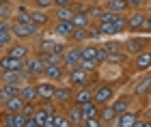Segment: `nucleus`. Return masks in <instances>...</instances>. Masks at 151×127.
<instances>
[{
    "mask_svg": "<svg viewBox=\"0 0 151 127\" xmlns=\"http://www.w3.org/2000/svg\"><path fill=\"white\" fill-rule=\"evenodd\" d=\"M82 61V52H80V43H69L63 54V65L67 69H71V67H78Z\"/></svg>",
    "mask_w": 151,
    "mask_h": 127,
    "instance_id": "9d476101",
    "label": "nucleus"
},
{
    "mask_svg": "<svg viewBox=\"0 0 151 127\" xmlns=\"http://www.w3.org/2000/svg\"><path fill=\"white\" fill-rule=\"evenodd\" d=\"M91 39V28H73L71 32V37L67 39V41H71V43H84Z\"/></svg>",
    "mask_w": 151,
    "mask_h": 127,
    "instance_id": "bb28decb",
    "label": "nucleus"
},
{
    "mask_svg": "<svg viewBox=\"0 0 151 127\" xmlns=\"http://www.w3.org/2000/svg\"><path fill=\"white\" fill-rule=\"evenodd\" d=\"M0 69L2 71H22L24 69V61L13 58V56L6 54V52H2V54H0Z\"/></svg>",
    "mask_w": 151,
    "mask_h": 127,
    "instance_id": "aec40b11",
    "label": "nucleus"
},
{
    "mask_svg": "<svg viewBox=\"0 0 151 127\" xmlns=\"http://www.w3.org/2000/svg\"><path fill=\"white\" fill-rule=\"evenodd\" d=\"M82 125H84V127H101V123H99V118H97V116H93V118H84V121H82Z\"/></svg>",
    "mask_w": 151,
    "mask_h": 127,
    "instance_id": "a19ab883",
    "label": "nucleus"
},
{
    "mask_svg": "<svg viewBox=\"0 0 151 127\" xmlns=\"http://www.w3.org/2000/svg\"><path fill=\"white\" fill-rule=\"evenodd\" d=\"M101 6L108 9V11H112V13H127V11H129L127 0H104Z\"/></svg>",
    "mask_w": 151,
    "mask_h": 127,
    "instance_id": "393cba45",
    "label": "nucleus"
},
{
    "mask_svg": "<svg viewBox=\"0 0 151 127\" xmlns=\"http://www.w3.org/2000/svg\"><path fill=\"white\" fill-rule=\"evenodd\" d=\"M54 43H56V39H41L39 45H37V52H39V54H47V52H54Z\"/></svg>",
    "mask_w": 151,
    "mask_h": 127,
    "instance_id": "72a5a7b5",
    "label": "nucleus"
},
{
    "mask_svg": "<svg viewBox=\"0 0 151 127\" xmlns=\"http://www.w3.org/2000/svg\"><path fill=\"white\" fill-rule=\"evenodd\" d=\"M73 6L71 4H67V6H54L52 9V17L54 19H71L73 17Z\"/></svg>",
    "mask_w": 151,
    "mask_h": 127,
    "instance_id": "cd10ccee",
    "label": "nucleus"
},
{
    "mask_svg": "<svg viewBox=\"0 0 151 127\" xmlns=\"http://www.w3.org/2000/svg\"><path fill=\"white\" fill-rule=\"evenodd\" d=\"M65 73H67V67L63 63H58V65H45L43 76H41V78H45V80H50V82L58 84V82H63V80H65Z\"/></svg>",
    "mask_w": 151,
    "mask_h": 127,
    "instance_id": "ddd939ff",
    "label": "nucleus"
},
{
    "mask_svg": "<svg viewBox=\"0 0 151 127\" xmlns=\"http://www.w3.org/2000/svg\"><path fill=\"white\" fill-rule=\"evenodd\" d=\"M134 73H142L151 69V50H142L140 54L132 56V67H129Z\"/></svg>",
    "mask_w": 151,
    "mask_h": 127,
    "instance_id": "9b49d317",
    "label": "nucleus"
},
{
    "mask_svg": "<svg viewBox=\"0 0 151 127\" xmlns=\"http://www.w3.org/2000/svg\"><path fill=\"white\" fill-rule=\"evenodd\" d=\"M54 88H56V84L50 82V80H45V78H41L39 82H37V93H39V101H47V99H52L54 95ZM37 101V103H39Z\"/></svg>",
    "mask_w": 151,
    "mask_h": 127,
    "instance_id": "412c9836",
    "label": "nucleus"
},
{
    "mask_svg": "<svg viewBox=\"0 0 151 127\" xmlns=\"http://www.w3.org/2000/svg\"><path fill=\"white\" fill-rule=\"evenodd\" d=\"M95 30H97L99 35H104V37H116L119 35L112 22H95Z\"/></svg>",
    "mask_w": 151,
    "mask_h": 127,
    "instance_id": "c85d7f7f",
    "label": "nucleus"
},
{
    "mask_svg": "<svg viewBox=\"0 0 151 127\" xmlns=\"http://www.w3.org/2000/svg\"><path fill=\"white\" fill-rule=\"evenodd\" d=\"M41 58H43L45 65H58L63 63V54H56V52H47V54H39Z\"/></svg>",
    "mask_w": 151,
    "mask_h": 127,
    "instance_id": "c9c22d12",
    "label": "nucleus"
},
{
    "mask_svg": "<svg viewBox=\"0 0 151 127\" xmlns=\"http://www.w3.org/2000/svg\"><path fill=\"white\" fill-rule=\"evenodd\" d=\"M19 97H22L26 103H37V101H39L37 82H32V80H28L26 84H22V86H19Z\"/></svg>",
    "mask_w": 151,
    "mask_h": 127,
    "instance_id": "dca6fc26",
    "label": "nucleus"
},
{
    "mask_svg": "<svg viewBox=\"0 0 151 127\" xmlns=\"http://www.w3.org/2000/svg\"><path fill=\"white\" fill-rule=\"evenodd\" d=\"M78 67H82V69H84V71H88V73H93V71H97L99 63H97V61H93V58H82Z\"/></svg>",
    "mask_w": 151,
    "mask_h": 127,
    "instance_id": "e433bc0d",
    "label": "nucleus"
},
{
    "mask_svg": "<svg viewBox=\"0 0 151 127\" xmlns=\"http://www.w3.org/2000/svg\"><path fill=\"white\" fill-rule=\"evenodd\" d=\"M71 2H73V0H54V6H67Z\"/></svg>",
    "mask_w": 151,
    "mask_h": 127,
    "instance_id": "79ce46f5",
    "label": "nucleus"
},
{
    "mask_svg": "<svg viewBox=\"0 0 151 127\" xmlns=\"http://www.w3.org/2000/svg\"><path fill=\"white\" fill-rule=\"evenodd\" d=\"M0 54H2V52H0Z\"/></svg>",
    "mask_w": 151,
    "mask_h": 127,
    "instance_id": "a18cd8bd",
    "label": "nucleus"
},
{
    "mask_svg": "<svg viewBox=\"0 0 151 127\" xmlns=\"http://www.w3.org/2000/svg\"><path fill=\"white\" fill-rule=\"evenodd\" d=\"M73 28H76V26L71 24V19H52V24H50L52 35L54 37H60V39H69Z\"/></svg>",
    "mask_w": 151,
    "mask_h": 127,
    "instance_id": "1a4fd4ad",
    "label": "nucleus"
},
{
    "mask_svg": "<svg viewBox=\"0 0 151 127\" xmlns=\"http://www.w3.org/2000/svg\"><path fill=\"white\" fill-rule=\"evenodd\" d=\"M15 9H17V6L13 4L11 0L0 2V19H13V15H15Z\"/></svg>",
    "mask_w": 151,
    "mask_h": 127,
    "instance_id": "c756f323",
    "label": "nucleus"
},
{
    "mask_svg": "<svg viewBox=\"0 0 151 127\" xmlns=\"http://www.w3.org/2000/svg\"><path fill=\"white\" fill-rule=\"evenodd\" d=\"M140 121V112L136 110H125L121 114H116L114 118V125L116 127H136V123Z\"/></svg>",
    "mask_w": 151,
    "mask_h": 127,
    "instance_id": "2eb2a0df",
    "label": "nucleus"
},
{
    "mask_svg": "<svg viewBox=\"0 0 151 127\" xmlns=\"http://www.w3.org/2000/svg\"><path fill=\"white\" fill-rule=\"evenodd\" d=\"M24 99L19 97V93L17 95H13V97H9L6 101H2V110H6V112H22V108H24Z\"/></svg>",
    "mask_w": 151,
    "mask_h": 127,
    "instance_id": "a878e982",
    "label": "nucleus"
},
{
    "mask_svg": "<svg viewBox=\"0 0 151 127\" xmlns=\"http://www.w3.org/2000/svg\"><path fill=\"white\" fill-rule=\"evenodd\" d=\"M24 123H26V116L22 112H6V110L0 112V125L4 127H24Z\"/></svg>",
    "mask_w": 151,
    "mask_h": 127,
    "instance_id": "4468645a",
    "label": "nucleus"
},
{
    "mask_svg": "<svg viewBox=\"0 0 151 127\" xmlns=\"http://www.w3.org/2000/svg\"><path fill=\"white\" fill-rule=\"evenodd\" d=\"M54 127H71L69 125V118L65 116L63 110H58L56 114H54Z\"/></svg>",
    "mask_w": 151,
    "mask_h": 127,
    "instance_id": "4c0bfd02",
    "label": "nucleus"
},
{
    "mask_svg": "<svg viewBox=\"0 0 151 127\" xmlns=\"http://www.w3.org/2000/svg\"><path fill=\"white\" fill-rule=\"evenodd\" d=\"M0 112H2V103H0Z\"/></svg>",
    "mask_w": 151,
    "mask_h": 127,
    "instance_id": "c03bdc74",
    "label": "nucleus"
},
{
    "mask_svg": "<svg viewBox=\"0 0 151 127\" xmlns=\"http://www.w3.org/2000/svg\"><path fill=\"white\" fill-rule=\"evenodd\" d=\"M73 103H86V101H93V88H91V84H86V86H78V88H73V99H71Z\"/></svg>",
    "mask_w": 151,
    "mask_h": 127,
    "instance_id": "4be33fe9",
    "label": "nucleus"
},
{
    "mask_svg": "<svg viewBox=\"0 0 151 127\" xmlns=\"http://www.w3.org/2000/svg\"><path fill=\"white\" fill-rule=\"evenodd\" d=\"M80 52H82V58H93V61H95V54H97V43H93V41L80 43Z\"/></svg>",
    "mask_w": 151,
    "mask_h": 127,
    "instance_id": "2f4dec72",
    "label": "nucleus"
},
{
    "mask_svg": "<svg viewBox=\"0 0 151 127\" xmlns=\"http://www.w3.org/2000/svg\"><path fill=\"white\" fill-rule=\"evenodd\" d=\"M30 19H32V24H37L39 28H45V26H50L52 24V11H45V9H30Z\"/></svg>",
    "mask_w": 151,
    "mask_h": 127,
    "instance_id": "a211bd4d",
    "label": "nucleus"
},
{
    "mask_svg": "<svg viewBox=\"0 0 151 127\" xmlns=\"http://www.w3.org/2000/svg\"><path fill=\"white\" fill-rule=\"evenodd\" d=\"M30 9H45V11H52L54 9V0H28Z\"/></svg>",
    "mask_w": 151,
    "mask_h": 127,
    "instance_id": "f704fd0d",
    "label": "nucleus"
},
{
    "mask_svg": "<svg viewBox=\"0 0 151 127\" xmlns=\"http://www.w3.org/2000/svg\"><path fill=\"white\" fill-rule=\"evenodd\" d=\"M80 110H82V121H84V118H93V116H97L99 106L95 103V101H86V103H82V106H80Z\"/></svg>",
    "mask_w": 151,
    "mask_h": 127,
    "instance_id": "7c9ffc66",
    "label": "nucleus"
},
{
    "mask_svg": "<svg viewBox=\"0 0 151 127\" xmlns=\"http://www.w3.org/2000/svg\"><path fill=\"white\" fill-rule=\"evenodd\" d=\"M123 43V52H125L127 56H136V54H140L142 50H149L151 48V39L149 35H140V37H127L125 41H121Z\"/></svg>",
    "mask_w": 151,
    "mask_h": 127,
    "instance_id": "f257e3e1",
    "label": "nucleus"
},
{
    "mask_svg": "<svg viewBox=\"0 0 151 127\" xmlns=\"http://www.w3.org/2000/svg\"><path fill=\"white\" fill-rule=\"evenodd\" d=\"M125 17H127V32H138L140 26L147 19V11L145 9H129L125 13Z\"/></svg>",
    "mask_w": 151,
    "mask_h": 127,
    "instance_id": "6e6552de",
    "label": "nucleus"
},
{
    "mask_svg": "<svg viewBox=\"0 0 151 127\" xmlns=\"http://www.w3.org/2000/svg\"><path fill=\"white\" fill-rule=\"evenodd\" d=\"M112 110L116 114H121V112H125L132 108V93H121V95H114V99L110 101Z\"/></svg>",
    "mask_w": 151,
    "mask_h": 127,
    "instance_id": "6ab92c4d",
    "label": "nucleus"
},
{
    "mask_svg": "<svg viewBox=\"0 0 151 127\" xmlns=\"http://www.w3.org/2000/svg\"><path fill=\"white\" fill-rule=\"evenodd\" d=\"M6 54L13 56V58H19V61H24L26 56L30 54V52H35V48L28 43V41H22V39H13V41L6 45Z\"/></svg>",
    "mask_w": 151,
    "mask_h": 127,
    "instance_id": "423d86ee",
    "label": "nucleus"
},
{
    "mask_svg": "<svg viewBox=\"0 0 151 127\" xmlns=\"http://www.w3.org/2000/svg\"><path fill=\"white\" fill-rule=\"evenodd\" d=\"M112 24H114V28H116V32H119V35L127 32V17H125V13H114Z\"/></svg>",
    "mask_w": 151,
    "mask_h": 127,
    "instance_id": "473e14b6",
    "label": "nucleus"
},
{
    "mask_svg": "<svg viewBox=\"0 0 151 127\" xmlns=\"http://www.w3.org/2000/svg\"><path fill=\"white\" fill-rule=\"evenodd\" d=\"M43 69H45V63H43V58L39 56V52H30V54L24 58V71L28 73L32 80L43 76Z\"/></svg>",
    "mask_w": 151,
    "mask_h": 127,
    "instance_id": "20e7f679",
    "label": "nucleus"
},
{
    "mask_svg": "<svg viewBox=\"0 0 151 127\" xmlns=\"http://www.w3.org/2000/svg\"><path fill=\"white\" fill-rule=\"evenodd\" d=\"M52 99L60 106V108L67 106V103H71V99H73V86H69V84H56Z\"/></svg>",
    "mask_w": 151,
    "mask_h": 127,
    "instance_id": "f8f14e48",
    "label": "nucleus"
},
{
    "mask_svg": "<svg viewBox=\"0 0 151 127\" xmlns=\"http://www.w3.org/2000/svg\"><path fill=\"white\" fill-rule=\"evenodd\" d=\"M95 61H97L99 65H106L108 63V52L104 48V43H97V54H95Z\"/></svg>",
    "mask_w": 151,
    "mask_h": 127,
    "instance_id": "58836bf2",
    "label": "nucleus"
},
{
    "mask_svg": "<svg viewBox=\"0 0 151 127\" xmlns=\"http://www.w3.org/2000/svg\"><path fill=\"white\" fill-rule=\"evenodd\" d=\"M149 0H127V4H129V9H145Z\"/></svg>",
    "mask_w": 151,
    "mask_h": 127,
    "instance_id": "ea45409f",
    "label": "nucleus"
},
{
    "mask_svg": "<svg viewBox=\"0 0 151 127\" xmlns=\"http://www.w3.org/2000/svg\"><path fill=\"white\" fill-rule=\"evenodd\" d=\"M114 86L112 82H97L93 86V101L97 106H104V103H110L114 99Z\"/></svg>",
    "mask_w": 151,
    "mask_h": 127,
    "instance_id": "7ed1b4c3",
    "label": "nucleus"
},
{
    "mask_svg": "<svg viewBox=\"0 0 151 127\" xmlns=\"http://www.w3.org/2000/svg\"><path fill=\"white\" fill-rule=\"evenodd\" d=\"M97 118H99L101 125H114L116 112L112 110L110 103H104V106H99V110H97Z\"/></svg>",
    "mask_w": 151,
    "mask_h": 127,
    "instance_id": "5701e85b",
    "label": "nucleus"
},
{
    "mask_svg": "<svg viewBox=\"0 0 151 127\" xmlns=\"http://www.w3.org/2000/svg\"><path fill=\"white\" fill-rule=\"evenodd\" d=\"M39 26L37 24H22V22H15L11 19V32H13V39H22V41H30L32 37L39 35Z\"/></svg>",
    "mask_w": 151,
    "mask_h": 127,
    "instance_id": "f03ea898",
    "label": "nucleus"
},
{
    "mask_svg": "<svg viewBox=\"0 0 151 127\" xmlns=\"http://www.w3.org/2000/svg\"><path fill=\"white\" fill-rule=\"evenodd\" d=\"M71 24L76 26V28H91L93 19H91V15H88L86 11H76L73 17H71Z\"/></svg>",
    "mask_w": 151,
    "mask_h": 127,
    "instance_id": "b1692460",
    "label": "nucleus"
},
{
    "mask_svg": "<svg viewBox=\"0 0 151 127\" xmlns=\"http://www.w3.org/2000/svg\"><path fill=\"white\" fill-rule=\"evenodd\" d=\"M65 80H67V84H69V86L78 88V86H86V84H91V73L84 71L82 67H71V69H67Z\"/></svg>",
    "mask_w": 151,
    "mask_h": 127,
    "instance_id": "39448f33",
    "label": "nucleus"
},
{
    "mask_svg": "<svg viewBox=\"0 0 151 127\" xmlns=\"http://www.w3.org/2000/svg\"><path fill=\"white\" fill-rule=\"evenodd\" d=\"M149 50H151V48H149Z\"/></svg>",
    "mask_w": 151,
    "mask_h": 127,
    "instance_id": "49530a36",
    "label": "nucleus"
},
{
    "mask_svg": "<svg viewBox=\"0 0 151 127\" xmlns=\"http://www.w3.org/2000/svg\"><path fill=\"white\" fill-rule=\"evenodd\" d=\"M132 95L138 97V99H147V97L151 95V69H149V71H142V76L134 82Z\"/></svg>",
    "mask_w": 151,
    "mask_h": 127,
    "instance_id": "0eeeda50",
    "label": "nucleus"
},
{
    "mask_svg": "<svg viewBox=\"0 0 151 127\" xmlns=\"http://www.w3.org/2000/svg\"><path fill=\"white\" fill-rule=\"evenodd\" d=\"M147 22H149V26H151V9L147 11Z\"/></svg>",
    "mask_w": 151,
    "mask_h": 127,
    "instance_id": "37998d69",
    "label": "nucleus"
},
{
    "mask_svg": "<svg viewBox=\"0 0 151 127\" xmlns=\"http://www.w3.org/2000/svg\"><path fill=\"white\" fill-rule=\"evenodd\" d=\"M65 112V116L69 118V125L71 127H80L82 125V110H80V106L78 103H67V106H63V108H60Z\"/></svg>",
    "mask_w": 151,
    "mask_h": 127,
    "instance_id": "f3484780",
    "label": "nucleus"
}]
</instances>
